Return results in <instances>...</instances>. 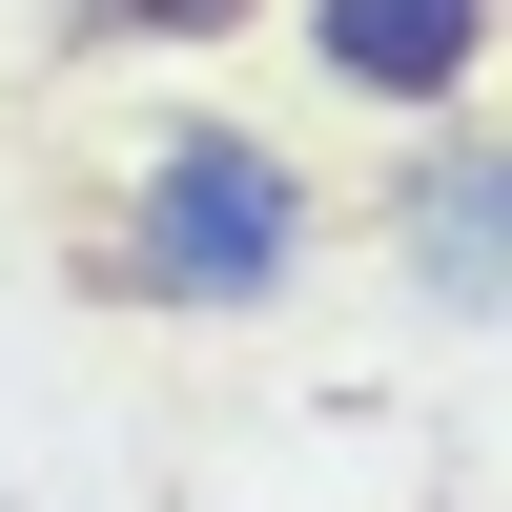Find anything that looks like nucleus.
I'll return each mask as SVG.
<instances>
[{"instance_id": "f257e3e1", "label": "nucleus", "mask_w": 512, "mask_h": 512, "mask_svg": "<svg viewBox=\"0 0 512 512\" xmlns=\"http://www.w3.org/2000/svg\"><path fill=\"white\" fill-rule=\"evenodd\" d=\"M287 267H308V164L267 123H164L82 246L103 308H287Z\"/></svg>"}, {"instance_id": "f03ea898", "label": "nucleus", "mask_w": 512, "mask_h": 512, "mask_svg": "<svg viewBox=\"0 0 512 512\" xmlns=\"http://www.w3.org/2000/svg\"><path fill=\"white\" fill-rule=\"evenodd\" d=\"M308 62L349 82V103H410V123H451L492 82V0H308Z\"/></svg>"}, {"instance_id": "7ed1b4c3", "label": "nucleus", "mask_w": 512, "mask_h": 512, "mask_svg": "<svg viewBox=\"0 0 512 512\" xmlns=\"http://www.w3.org/2000/svg\"><path fill=\"white\" fill-rule=\"evenodd\" d=\"M410 287H431L451 328H472L492 287H512V267H492V144H472V123H451V144L410 164Z\"/></svg>"}, {"instance_id": "20e7f679", "label": "nucleus", "mask_w": 512, "mask_h": 512, "mask_svg": "<svg viewBox=\"0 0 512 512\" xmlns=\"http://www.w3.org/2000/svg\"><path fill=\"white\" fill-rule=\"evenodd\" d=\"M267 0H62V62H226Z\"/></svg>"}]
</instances>
